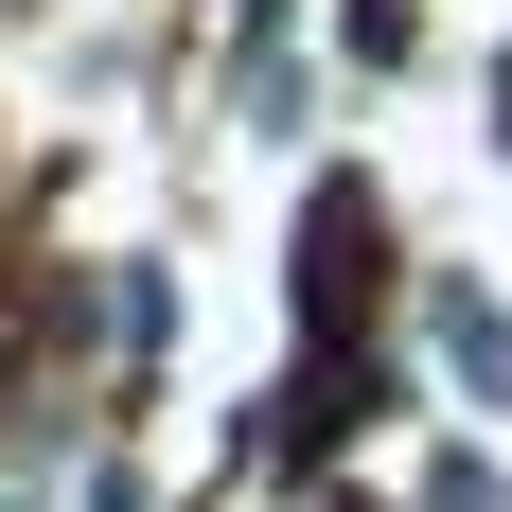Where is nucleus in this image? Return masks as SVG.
<instances>
[{"label": "nucleus", "instance_id": "nucleus-1", "mask_svg": "<svg viewBox=\"0 0 512 512\" xmlns=\"http://www.w3.org/2000/svg\"><path fill=\"white\" fill-rule=\"evenodd\" d=\"M442 354H460L477 389H512V336H495V301H442Z\"/></svg>", "mask_w": 512, "mask_h": 512}, {"label": "nucleus", "instance_id": "nucleus-2", "mask_svg": "<svg viewBox=\"0 0 512 512\" xmlns=\"http://www.w3.org/2000/svg\"><path fill=\"white\" fill-rule=\"evenodd\" d=\"M495 124H512V71H495Z\"/></svg>", "mask_w": 512, "mask_h": 512}]
</instances>
